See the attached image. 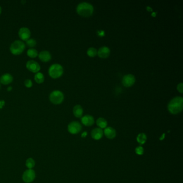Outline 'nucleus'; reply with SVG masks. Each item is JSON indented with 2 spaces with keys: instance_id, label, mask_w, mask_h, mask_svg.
<instances>
[{
  "instance_id": "1",
  "label": "nucleus",
  "mask_w": 183,
  "mask_h": 183,
  "mask_svg": "<svg viewBox=\"0 0 183 183\" xmlns=\"http://www.w3.org/2000/svg\"><path fill=\"white\" fill-rule=\"evenodd\" d=\"M167 109L172 114L181 113L183 109V98L182 97H176L172 98L167 105Z\"/></svg>"
},
{
  "instance_id": "2",
  "label": "nucleus",
  "mask_w": 183,
  "mask_h": 183,
  "mask_svg": "<svg viewBox=\"0 0 183 183\" xmlns=\"http://www.w3.org/2000/svg\"><path fill=\"white\" fill-rule=\"evenodd\" d=\"M94 11V8L90 3L82 2L77 5L76 12L80 16L88 17L91 16Z\"/></svg>"
},
{
  "instance_id": "3",
  "label": "nucleus",
  "mask_w": 183,
  "mask_h": 183,
  "mask_svg": "<svg viewBox=\"0 0 183 183\" xmlns=\"http://www.w3.org/2000/svg\"><path fill=\"white\" fill-rule=\"evenodd\" d=\"M48 73L51 77L54 79L60 78L63 75V68L61 65L55 63L52 65L48 70Z\"/></svg>"
},
{
  "instance_id": "4",
  "label": "nucleus",
  "mask_w": 183,
  "mask_h": 183,
  "mask_svg": "<svg viewBox=\"0 0 183 183\" xmlns=\"http://www.w3.org/2000/svg\"><path fill=\"white\" fill-rule=\"evenodd\" d=\"M25 48V44L23 41L16 40L12 43L10 46V50L12 54L14 55H20L23 53Z\"/></svg>"
},
{
  "instance_id": "5",
  "label": "nucleus",
  "mask_w": 183,
  "mask_h": 183,
  "mask_svg": "<svg viewBox=\"0 0 183 183\" xmlns=\"http://www.w3.org/2000/svg\"><path fill=\"white\" fill-rule=\"evenodd\" d=\"M50 100L53 104L59 105L63 102L64 100V95L60 91H53L50 94Z\"/></svg>"
},
{
  "instance_id": "6",
  "label": "nucleus",
  "mask_w": 183,
  "mask_h": 183,
  "mask_svg": "<svg viewBox=\"0 0 183 183\" xmlns=\"http://www.w3.org/2000/svg\"><path fill=\"white\" fill-rule=\"evenodd\" d=\"M36 178V172L33 169L25 170L22 176L23 181L25 183H31Z\"/></svg>"
},
{
  "instance_id": "7",
  "label": "nucleus",
  "mask_w": 183,
  "mask_h": 183,
  "mask_svg": "<svg viewBox=\"0 0 183 183\" xmlns=\"http://www.w3.org/2000/svg\"><path fill=\"white\" fill-rule=\"evenodd\" d=\"M82 128L81 124L78 121H72L68 125V131L72 134L79 133L81 131Z\"/></svg>"
},
{
  "instance_id": "8",
  "label": "nucleus",
  "mask_w": 183,
  "mask_h": 183,
  "mask_svg": "<svg viewBox=\"0 0 183 183\" xmlns=\"http://www.w3.org/2000/svg\"><path fill=\"white\" fill-rule=\"evenodd\" d=\"M135 77L132 74H127L125 75L122 79V84L125 87H131L134 85L135 82Z\"/></svg>"
},
{
  "instance_id": "9",
  "label": "nucleus",
  "mask_w": 183,
  "mask_h": 183,
  "mask_svg": "<svg viewBox=\"0 0 183 183\" xmlns=\"http://www.w3.org/2000/svg\"><path fill=\"white\" fill-rule=\"evenodd\" d=\"M26 67L28 70L34 73H37L40 70V66L39 64L34 60L27 61Z\"/></svg>"
},
{
  "instance_id": "10",
  "label": "nucleus",
  "mask_w": 183,
  "mask_h": 183,
  "mask_svg": "<svg viewBox=\"0 0 183 183\" xmlns=\"http://www.w3.org/2000/svg\"><path fill=\"white\" fill-rule=\"evenodd\" d=\"M18 35L22 40L26 41L30 38L31 31L27 27H22L18 32Z\"/></svg>"
},
{
  "instance_id": "11",
  "label": "nucleus",
  "mask_w": 183,
  "mask_h": 183,
  "mask_svg": "<svg viewBox=\"0 0 183 183\" xmlns=\"http://www.w3.org/2000/svg\"><path fill=\"white\" fill-rule=\"evenodd\" d=\"M110 55V50L106 46H103L100 48L97 51V55L100 58L105 59L109 57Z\"/></svg>"
},
{
  "instance_id": "12",
  "label": "nucleus",
  "mask_w": 183,
  "mask_h": 183,
  "mask_svg": "<svg viewBox=\"0 0 183 183\" xmlns=\"http://www.w3.org/2000/svg\"><path fill=\"white\" fill-rule=\"evenodd\" d=\"M81 122L86 126H91L94 124L95 120L92 115H86L82 117Z\"/></svg>"
},
{
  "instance_id": "13",
  "label": "nucleus",
  "mask_w": 183,
  "mask_h": 183,
  "mask_svg": "<svg viewBox=\"0 0 183 183\" xmlns=\"http://www.w3.org/2000/svg\"><path fill=\"white\" fill-rule=\"evenodd\" d=\"M103 132L106 138L109 139H110V140L113 139L117 135L116 131L111 127H107L105 128Z\"/></svg>"
},
{
  "instance_id": "14",
  "label": "nucleus",
  "mask_w": 183,
  "mask_h": 183,
  "mask_svg": "<svg viewBox=\"0 0 183 183\" xmlns=\"http://www.w3.org/2000/svg\"><path fill=\"white\" fill-rule=\"evenodd\" d=\"M104 132L102 129L100 128H96L93 129L91 133V135L93 139L96 140H99L103 137Z\"/></svg>"
},
{
  "instance_id": "15",
  "label": "nucleus",
  "mask_w": 183,
  "mask_h": 183,
  "mask_svg": "<svg viewBox=\"0 0 183 183\" xmlns=\"http://www.w3.org/2000/svg\"><path fill=\"white\" fill-rule=\"evenodd\" d=\"M38 57L41 61L44 62H48L52 59L51 53L47 51H43L40 52L38 55Z\"/></svg>"
},
{
  "instance_id": "16",
  "label": "nucleus",
  "mask_w": 183,
  "mask_h": 183,
  "mask_svg": "<svg viewBox=\"0 0 183 183\" xmlns=\"http://www.w3.org/2000/svg\"><path fill=\"white\" fill-rule=\"evenodd\" d=\"M13 81V77L10 74H5L0 77V83L3 85H8Z\"/></svg>"
},
{
  "instance_id": "17",
  "label": "nucleus",
  "mask_w": 183,
  "mask_h": 183,
  "mask_svg": "<svg viewBox=\"0 0 183 183\" xmlns=\"http://www.w3.org/2000/svg\"><path fill=\"white\" fill-rule=\"evenodd\" d=\"M83 113V109L81 105H76L73 108V114L75 117L81 118Z\"/></svg>"
},
{
  "instance_id": "18",
  "label": "nucleus",
  "mask_w": 183,
  "mask_h": 183,
  "mask_svg": "<svg viewBox=\"0 0 183 183\" xmlns=\"http://www.w3.org/2000/svg\"><path fill=\"white\" fill-rule=\"evenodd\" d=\"M96 124L100 128H105L107 126V122L103 118H99L96 121Z\"/></svg>"
},
{
  "instance_id": "19",
  "label": "nucleus",
  "mask_w": 183,
  "mask_h": 183,
  "mask_svg": "<svg viewBox=\"0 0 183 183\" xmlns=\"http://www.w3.org/2000/svg\"><path fill=\"white\" fill-rule=\"evenodd\" d=\"M147 136L145 133H143L139 134V135L136 138V140L138 141V143L140 145L145 144L147 141Z\"/></svg>"
},
{
  "instance_id": "20",
  "label": "nucleus",
  "mask_w": 183,
  "mask_h": 183,
  "mask_svg": "<svg viewBox=\"0 0 183 183\" xmlns=\"http://www.w3.org/2000/svg\"><path fill=\"white\" fill-rule=\"evenodd\" d=\"M34 80L37 83H43L45 80L44 75L41 72H37L34 76Z\"/></svg>"
},
{
  "instance_id": "21",
  "label": "nucleus",
  "mask_w": 183,
  "mask_h": 183,
  "mask_svg": "<svg viewBox=\"0 0 183 183\" xmlns=\"http://www.w3.org/2000/svg\"><path fill=\"white\" fill-rule=\"evenodd\" d=\"M35 165H36V162L33 158H27L26 160L25 165L28 168V169H32L35 167Z\"/></svg>"
},
{
  "instance_id": "22",
  "label": "nucleus",
  "mask_w": 183,
  "mask_h": 183,
  "mask_svg": "<svg viewBox=\"0 0 183 183\" xmlns=\"http://www.w3.org/2000/svg\"><path fill=\"white\" fill-rule=\"evenodd\" d=\"M27 55L28 57L31 58H35L38 56V52L34 48H30L27 51Z\"/></svg>"
},
{
  "instance_id": "23",
  "label": "nucleus",
  "mask_w": 183,
  "mask_h": 183,
  "mask_svg": "<svg viewBox=\"0 0 183 183\" xmlns=\"http://www.w3.org/2000/svg\"><path fill=\"white\" fill-rule=\"evenodd\" d=\"M87 55L89 57L93 58L97 55V51L94 48H90L87 50Z\"/></svg>"
},
{
  "instance_id": "24",
  "label": "nucleus",
  "mask_w": 183,
  "mask_h": 183,
  "mask_svg": "<svg viewBox=\"0 0 183 183\" xmlns=\"http://www.w3.org/2000/svg\"><path fill=\"white\" fill-rule=\"evenodd\" d=\"M26 45L29 48H34L37 45V41L34 39H29L26 41Z\"/></svg>"
},
{
  "instance_id": "25",
  "label": "nucleus",
  "mask_w": 183,
  "mask_h": 183,
  "mask_svg": "<svg viewBox=\"0 0 183 183\" xmlns=\"http://www.w3.org/2000/svg\"><path fill=\"white\" fill-rule=\"evenodd\" d=\"M135 151L136 154H138L139 155H141L144 153V149L142 146H139V147H136Z\"/></svg>"
},
{
  "instance_id": "26",
  "label": "nucleus",
  "mask_w": 183,
  "mask_h": 183,
  "mask_svg": "<svg viewBox=\"0 0 183 183\" xmlns=\"http://www.w3.org/2000/svg\"><path fill=\"white\" fill-rule=\"evenodd\" d=\"M24 85L26 88H30L32 86L33 83H32V82L31 79H27L25 80V81H24Z\"/></svg>"
},
{
  "instance_id": "27",
  "label": "nucleus",
  "mask_w": 183,
  "mask_h": 183,
  "mask_svg": "<svg viewBox=\"0 0 183 183\" xmlns=\"http://www.w3.org/2000/svg\"><path fill=\"white\" fill-rule=\"evenodd\" d=\"M177 90L178 91L179 93H183V84L182 83H180L177 85Z\"/></svg>"
},
{
  "instance_id": "28",
  "label": "nucleus",
  "mask_w": 183,
  "mask_h": 183,
  "mask_svg": "<svg viewBox=\"0 0 183 183\" xmlns=\"http://www.w3.org/2000/svg\"><path fill=\"white\" fill-rule=\"evenodd\" d=\"M5 105V102L4 100H1L0 101V109H2L3 106Z\"/></svg>"
},
{
  "instance_id": "29",
  "label": "nucleus",
  "mask_w": 183,
  "mask_h": 183,
  "mask_svg": "<svg viewBox=\"0 0 183 183\" xmlns=\"http://www.w3.org/2000/svg\"><path fill=\"white\" fill-rule=\"evenodd\" d=\"M12 86H9L7 89V90L8 91H10L12 90Z\"/></svg>"
},
{
  "instance_id": "30",
  "label": "nucleus",
  "mask_w": 183,
  "mask_h": 183,
  "mask_svg": "<svg viewBox=\"0 0 183 183\" xmlns=\"http://www.w3.org/2000/svg\"><path fill=\"white\" fill-rule=\"evenodd\" d=\"M1 12H2V8L0 7V14H1Z\"/></svg>"
},
{
  "instance_id": "31",
  "label": "nucleus",
  "mask_w": 183,
  "mask_h": 183,
  "mask_svg": "<svg viewBox=\"0 0 183 183\" xmlns=\"http://www.w3.org/2000/svg\"><path fill=\"white\" fill-rule=\"evenodd\" d=\"M0 88H1V85H0Z\"/></svg>"
}]
</instances>
